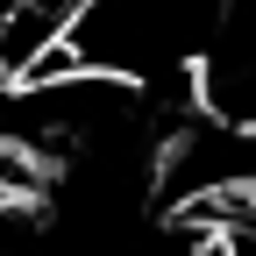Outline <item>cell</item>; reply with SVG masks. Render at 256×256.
<instances>
[{
  "instance_id": "2",
  "label": "cell",
  "mask_w": 256,
  "mask_h": 256,
  "mask_svg": "<svg viewBox=\"0 0 256 256\" xmlns=\"http://www.w3.org/2000/svg\"><path fill=\"white\" fill-rule=\"evenodd\" d=\"M22 192H36V164H28V156L0 136V206L8 200H22Z\"/></svg>"
},
{
  "instance_id": "1",
  "label": "cell",
  "mask_w": 256,
  "mask_h": 256,
  "mask_svg": "<svg viewBox=\"0 0 256 256\" xmlns=\"http://www.w3.org/2000/svg\"><path fill=\"white\" fill-rule=\"evenodd\" d=\"M228 0H78L64 22V43L86 72L114 78H171L185 57H200L220 28Z\"/></svg>"
},
{
  "instance_id": "3",
  "label": "cell",
  "mask_w": 256,
  "mask_h": 256,
  "mask_svg": "<svg viewBox=\"0 0 256 256\" xmlns=\"http://www.w3.org/2000/svg\"><path fill=\"white\" fill-rule=\"evenodd\" d=\"M8 86H14V78H8V72H0V100H8Z\"/></svg>"
}]
</instances>
